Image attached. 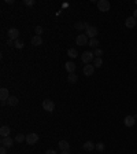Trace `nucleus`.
<instances>
[{
  "mask_svg": "<svg viewBox=\"0 0 137 154\" xmlns=\"http://www.w3.org/2000/svg\"><path fill=\"white\" fill-rule=\"evenodd\" d=\"M23 3H25L26 6H33V4H34V0H25Z\"/></svg>",
  "mask_w": 137,
  "mask_h": 154,
  "instance_id": "nucleus-29",
  "label": "nucleus"
},
{
  "mask_svg": "<svg viewBox=\"0 0 137 154\" xmlns=\"http://www.w3.org/2000/svg\"><path fill=\"white\" fill-rule=\"evenodd\" d=\"M23 140H26V136L22 135V133H18V135L15 136V142H18V143H21V142H23Z\"/></svg>",
  "mask_w": 137,
  "mask_h": 154,
  "instance_id": "nucleus-24",
  "label": "nucleus"
},
{
  "mask_svg": "<svg viewBox=\"0 0 137 154\" xmlns=\"http://www.w3.org/2000/svg\"><path fill=\"white\" fill-rule=\"evenodd\" d=\"M37 142H38V135H37V133L30 132V133H28V135H26V143H28V145L33 146V145H36Z\"/></svg>",
  "mask_w": 137,
  "mask_h": 154,
  "instance_id": "nucleus-2",
  "label": "nucleus"
},
{
  "mask_svg": "<svg viewBox=\"0 0 137 154\" xmlns=\"http://www.w3.org/2000/svg\"><path fill=\"white\" fill-rule=\"evenodd\" d=\"M43 109L47 110V112H53L55 110V103L51 99H44V102H43Z\"/></svg>",
  "mask_w": 137,
  "mask_h": 154,
  "instance_id": "nucleus-7",
  "label": "nucleus"
},
{
  "mask_svg": "<svg viewBox=\"0 0 137 154\" xmlns=\"http://www.w3.org/2000/svg\"><path fill=\"white\" fill-rule=\"evenodd\" d=\"M10 132H11V129H10V127H7V125H3V127L0 128V135H1V138H8V136H10Z\"/></svg>",
  "mask_w": 137,
  "mask_h": 154,
  "instance_id": "nucleus-13",
  "label": "nucleus"
},
{
  "mask_svg": "<svg viewBox=\"0 0 137 154\" xmlns=\"http://www.w3.org/2000/svg\"><path fill=\"white\" fill-rule=\"evenodd\" d=\"M110 1L108 0H99L97 1V8H99V11L101 13H107L108 10H110Z\"/></svg>",
  "mask_w": 137,
  "mask_h": 154,
  "instance_id": "nucleus-1",
  "label": "nucleus"
},
{
  "mask_svg": "<svg viewBox=\"0 0 137 154\" xmlns=\"http://www.w3.org/2000/svg\"><path fill=\"white\" fill-rule=\"evenodd\" d=\"M61 154H68V151H62Z\"/></svg>",
  "mask_w": 137,
  "mask_h": 154,
  "instance_id": "nucleus-33",
  "label": "nucleus"
},
{
  "mask_svg": "<svg viewBox=\"0 0 137 154\" xmlns=\"http://www.w3.org/2000/svg\"><path fill=\"white\" fill-rule=\"evenodd\" d=\"M0 143H1V146L3 147H6V149L8 147V149H10V147H13V145H14V140L8 136V138H1Z\"/></svg>",
  "mask_w": 137,
  "mask_h": 154,
  "instance_id": "nucleus-9",
  "label": "nucleus"
},
{
  "mask_svg": "<svg viewBox=\"0 0 137 154\" xmlns=\"http://www.w3.org/2000/svg\"><path fill=\"white\" fill-rule=\"evenodd\" d=\"M0 154H7V149L1 146V149H0Z\"/></svg>",
  "mask_w": 137,
  "mask_h": 154,
  "instance_id": "nucleus-30",
  "label": "nucleus"
},
{
  "mask_svg": "<svg viewBox=\"0 0 137 154\" xmlns=\"http://www.w3.org/2000/svg\"><path fill=\"white\" fill-rule=\"evenodd\" d=\"M81 59H82V62H84L85 65L91 63V62L95 59L93 52H91V51H85V52H82V55H81Z\"/></svg>",
  "mask_w": 137,
  "mask_h": 154,
  "instance_id": "nucleus-4",
  "label": "nucleus"
},
{
  "mask_svg": "<svg viewBox=\"0 0 137 154\" xmlns=\"http://www.w3.org/2000/svg\"><path fill=\"white\" fill-rule=\"evenodd\" d=\"M65 69L67 70L68 73H74V72H76V63L71 62V61L66 62V63H65Z\"/></svg>",
  "mask_w": 137,
  "mask_h": 154,
  "instance_id": "nucleus-12",
  "label": "nucleus"
},
{
  "mask_svg": "<svg viewBox=\"0 0 137 154\" xmlns=\"http://www.w3.org/2000/svg\"><path fill=\"white\" fill-rule=\"evenodd\" d=\"M133 17H134V18L137 19V10H134V11H133Z\"/></svg>",
  "mask_w": 137,
  "mask_h": 154,
  "instance_id": "nucleus-32",
  "label": "nucleus"
},
{
  "mask_svg": "<svg viewBox=\"0 0 137 154\" xmlns=\"http://www.w3.org/2000/svg\"><path fill=\"white\" fill-rule=\"evenodd\" d=\"M76 43H77V46H85V44H89V37H88L85 33L78 35L77 38H76Z\"/></svg>",
  "mask_w": 137,
  "mask_h": 154,
  "instance_id": "nucleus-3",
  "label": "nucleus"
},
{
  "mask_svg": "<svg viewBox=\"0 0 137 154\" xmlns=\"http://www.w3.org/2000/svg\"><path fill=\"white\" fill-rule=\"evenodd\" d=\"M125 25H126V28H129V29H132V28H134L137 25V19L134 18V17L132 15L129 17V18H126V21H125Z\"/></svg>",
  "mask_w": 137,
  "mask_h": 154,
  "instance_id": "nucleus-10",
  "label": "nucleus"
},
{
  "mask_svg": "<svg viewBox=\"0 0 137 154\" xmlns=\"http://www.w3.org/2000/svg\"><path fill=\"white\" fill-rule=\"evenodd\" d=\"M93 55H96V58H101V55H103V50L96 48V50H95V52H93Z\"/></svg>",
  "mask_w": 137,
  "mask_h": 154,
  "instance_id": "nucleus-25",
  "label": "nucleus"
},
{
  "mask_svg": "<svg viewBox=\"0 0 137 154\" xmlns=\"http://www.w3.org/2000/svg\"><path fill=\"white\" fill-rule=\"evenodd\" d=\"M58 146H59V149H61L62 151H68V149H70V145H68L67 140H61L58 143Z\"/></svg>",
  "mask_w": 137,
  "mask_h": 154,
  "instance_id": "nucleus-14",
  "label": "nucleus"
},
{
  "mask_svg": "<svg viewBox=\"0 0 137 154\" xmlns=\"http://www.w3.org/2000/svg\"><path fill=\"white\" fill-rule=\"evenodd\" d=\"M8 38L10 40H14V41L19 40V31L16 28H10L8 29Z\"/></svg>",
  "mask_w": 137,
  "mask_h": 154,
  "instance_id": "nucleus-6",
  "label": "nucleus"
},
{
  "mask_svg": "<svg viewBox=\"0 0 137 154\" xmlns=\"http://www.w3.org/2000/svg\"><path fill=\"white\" fill-rule=\"evenodd\" d=\"M88 46L93 47V48H96V47L99 46V41H97V38H91V40H89V44H88Z\"/></svg>",
  "mask_w": 137,
  "mask_h": 154,
  "instance_id": "nucleus-23",
  "label": "nucleus"
},
{
  "mask_svg": "<svg viewBox=\"0 0 137 154\" xmlns=\"http://www.w3.org/2000/svg\"><path fill=\"white\" fill-rule=\"evenodd\" d=\"M15 47L18 48V50L23 48V41H22V40H16V41H15Z\"/></svg>",
  "mask_w": 137,
  "mask_h": 154,
  "instance_id": "nucleus-27",
  "label": "nucleus"
},
{
  "mask_svg": "<svg viewBox=\"0 0 137 154\" xmlns=\"http://www.w3.org/2000/svg\"><path fill=\"white\" fill-rule=\"evenodd\" d=\"M96 150L103 151V150H104V143H96Z\"/></svg>",
  "mask_w": 137,
  "mask_h": 154,
  "instance_id": "nucleus-28",
  "label": "nucleus"
},
{
  "mask_svg": "<svg viewBox=\"0 0 137 154\" xmlns=\"http://www.w3.org/2000/svg\"><path fill=\"white\" fill-rule=\"evenodd\" d=\"M67 55L70 58H77V56H78V52H77V50H74V48H68Z\"/></svg>",
  "mask_w": 137,
  "mask_h": 154,
  "instance_id": "nucleus-20",
  "label": "nucleus"
},
{
  "mask_svg": "<svg viewBox=\"0 0 137 154\" xmlns=\"http://www.w3.org/2000/svg\"><path fill=\"white\" fill-rule=\"evenodd\" d=\"M97 33H99L97 28H96V26H91V25L88 26V29H86V32H85V35H86L89 38H96Z\"/></svg>",
  "mask_w": 137,
  "mask_h": 154,
  "instance_id": "nucleus-5",
  "label": "nucleus"
},
{
  "mask_svg": "<svg viewBox=\"0 0 137 154\" xmlns=\"http://www.w3.org/2000/svg\"><path fill=\"white\" fill-rule=\"evenodd\" d=\"M123 123H125L126 127H133L136 124V118H134V116H126L125 120H123Z\"/></svg>",
  "mask_w": 137,
  "mask_h": 154,
  "instance_id": "nucleus-11",
  "label": "nucleus"
},
{
  "mask_svg": "<svg viewBox=\"0 0 137 154\" xmlns=\"http://www.w3.org/2000/svg\"><path fill=\"white\" fill-rule=\"evenodd\" d=\"M8 98H10V95H8V90L7 88H1V90H0V99L7 100Z\"/></svg>",
  "mask_w": 137,
  "mask_h": 154,
  "instance_id": "nucleus-18",
  "label": "nucleus"
},
{
  "mask_svg": "<svg viewBox=\"0 0 137 154\" xmlns=\"http://www.w3.org/2000/svg\"><path fill=\"white\" fill-rule=\"evenodd\" d=\"M18 102H19V99H18L16 96H10V98L7 99V103L10 105V106H16Z\"/></svg>",
  "mask_w": 137,
  "mask_h": 154,
  "instance_id": "nucleus-19",
  "label": "nucleus"
},
{
  "mask_svg": "<svg viewBox=\"0 0 137 154\" xmlns=\"http://www.w3.org/2000/svg\"><path fill=\"white\" fill-rule=\"evenodd\" d=\"M82 72H84V74L86 77H89L93 74V72H95V66L93 65H91V63H88V65H85L84 69H82Z\"/></svg>",
  "mask_w": 137,
  "mask_h": 154,
  "instance_id": "nucleus-8",
  "label": "nucleus"
},
{
  "mask_svg": "<svg viewBox=\"0 0 137 154\" xmlns=\"http://www.w3.org/2000/svg\"><path fill=\"white\" fill-rule=\"evenodd\" d=\"M88 23L86 22H76L74 23V29H77V31H82V29H88Z\"/></svg>",
  "mask_w": 137,
  "mask_h": 154,
  "instance_id": "nucleus-17",
  "label": "nucleus"
},
{
  "mask_svg": "<svg viewBox=\"0 0 137 154\" xmlns=\"http://www.w3.org/2000/svg\"><path fill=\"white\" fill-rule=\"evenodd\" d=\"M136 4H137V0H136Z\"/></svg>",
  "mask_w": 137,
  "mask_h": 154,
  "instance_id": "nucleus-34",
  "label": "nucleus"
},
{
  "mask_svg": "<svg viewBox=\"0 0 137 154\" xmlns=\"http://www.w3.org/2000/svg\"><path fill=\"white\" fill-rule=\"evenodd\" d=\"M84 149L86 150V151H92V150L96 149V145H95L93 142H91V140H88V142H85L84 143Z\"/></svg>",
  "mask_w": 137,
  "mask_h": 154,
  "instance_id": "nucleus-16",
  "label": "nucleus"
},
{
  "mask_svg": "<svg viewBox=\"0 0 137 154\" xmlns=\"http://www.w3.org/2000/svg\"><path fill=\"white\" fill-rule=\"evenodd\" d=\"M32 44L33 46H36V47H38V46H41L43 44V38H41V36H33L32 37Z\"/></svg>",
  "mask_w": 137,
  "mask_h": 154,
  "instance_id": "nucleus-15",
  "label": "nucleus"
},
{
  "mask_svg": "<svg viewBox=\"0 0 137 154\" xmlns=\"http://www.w3.org/2000/svg\"><path fill=\"white\" fill-rule=\"evenodd\" d=\"M101 65H103V59L101 58H95L93 59V66L95 68H101Z\"/></svg>",
  "mask_w": 137,
  "mask_h": 154,
  "instance_id": "nucleus-22",
  "label": "nucleus"
},
{
  "mask_svg": "<svg viewBox=\"0 0 137 154\" xmlns=\"http://www.w3.org/2000/svg\"><path fill=\"white\" fill-rule=\"evenodd\" d=\"M77 80H78V77L74 74V73H70L67 77V81L68 83H71V84H74V83H77Z\"/></svg>",
  "mask_w": 137,
  "mask_h": 154,
  "instance_id": "nucleus-21",
  "label": "nucleus"
},
{
  "mask_svg": "<svg viewBox=\"0 0 137 154\" xmlns=\"http://www.w3.org/2000/svg\"><path fill=\"white\" fill-rule=\"evenodd\" d=\"M45 154H56V151L55 150H47Z\"/></svg>",
  "mask_w": 137,
  "mask_h": 154,
  "instance_id": "nucleus-31",
  "label": "nucleus"
},
{
  "mask_svg": "<svg viewBox=\"0 0 137 154\" xmlns=\"http://www.w3.org/2000/svg\"><path fill=\"white\" fill-rule=\"evenodd\" d=\"M34 32L37 33V36H41L44 31H43V28H41V26H36V28H34Z\"/></svg>",
  "mask_w": 137,
  "mask_h": 154,
  "instance_id": "nucleus-26",
  "label": "nucleus"
}]
</instances>
